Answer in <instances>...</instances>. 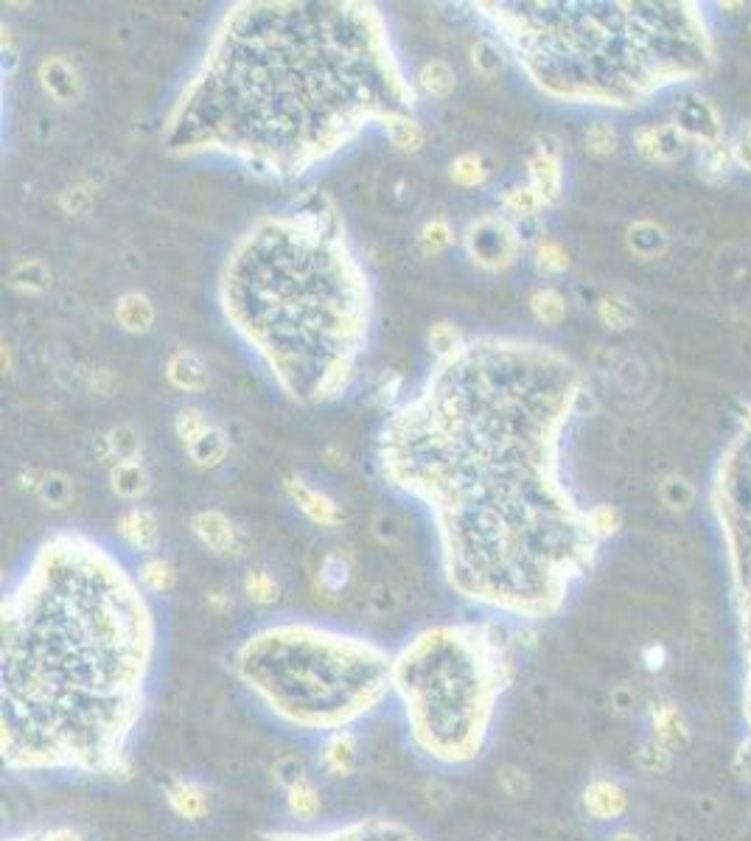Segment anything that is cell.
Returning a JSON list of instances; mask_svg holds the SVG:
<instances>
[{
	"label": "cell",
	"mask_w": 751,
	"mask_h": 841,
	"mask_svg": "<svg viewBox=\"0 0 751 841\" xmlns=\"http://www.w3.org/2000/svg\"><path fill=\"white\" fill-rule=\"evenodd\" d=\"M241 589H244V595H247L250 603L264 606V609H267V606H275V603L281 600V584H278V578H275L270 570H264V567H253V570L244 572Z\"/></svg>",
	"instance_id": "83f0119b"
},
{
	"label": "cell",
	"mask_w": 751,
	"mask_h": 841,
	"mask_svg": "<svg viewBox=\"0 0 751 841\" xmlns=\"http://www.w3.org/2000/svg\"><path fill=\"white\" fill-rule=\"evenodd\" d=\"M415 107L418 90L376 3L239 0L213 23L163 115L160 146L295 180Z\"/></svg>",
	"instance_id": "7a4b0ae2"
},
{
	"label": "cell",
	"mask_w": 751,
	"mask_h": 841,
	"mask_svg": "<svg viewBox=\"0 0 751 841\" xmlns=\"http://www.w3.org/2000/svg\"><path fill=\"white\" fill-rule=\"evenodd\" d=\"M499 205H502V214L508 216V219H513V222H519V219H530V216H536L539 211L547 208V205L541 202L539 194L527 186V183L525 186L508 188Z\"/></svg>",
	"instance_id": "1f68e13d"
},
{
	"label": "cell",
	"mask_w": 751,
	"mask_h": 841,
	"mask_svg": "<svg viewBox=\"0 0 751 841\" xmlns=\"http://www.w3.org/2000/svg\"><path fill=\"white\" fill-rule=\"evenodd\" d=\"M586 149L600 157L611 155L617 149V132H614V127L606 124V121H595L592 127L586 129Z\"/></svg>",
	"instance_id": "7bdbcfd3"
},
{
	"label": "cell",
	"mask_w": 751,
	"mask_h": 841,
	"mask_svg": "<svg viewBox=\"0 0 751 841\" xmlns=\"http://www.w3.org/2000/svg\"><path fill=\"white\" fill-rule=\"evenodd\" d=\"M578 399L567 354L482 334L435 359L379 432V477L429 511L443 581L482 612L547 620L595 564L600 539L561 469Z\"/></svg>",
	"instance_id": "6da1fadb"
},
{
	"label": "cell",
	"mask_w": 751,
	"mask_h": 841,
	"mask_svg": "<svg viewBox=\"0 0 751 841\" xmlns=\"http://www.w3.org/2000/svg\"><path fill=\"white\" fill-rule=\"evenodd\" d=\"M3 841H40V836L29 833V836H9V839H3Z\"/></svg>",
	"instance_id": "db71d44e"
},
{
	"label": "cell",
	"mask_w": 751,
	"mask_h": 841,
	"mask_svg": "<svg viewBox=\"0 0 751 841\" xmlns=\"http://www.w3.org/2000/svg\"><path fill=\"white\" fill-rule=\"evenodd\" d=\"M219 309L230 331L303 407L342 396L373 323V289L334 202L256 219L227 250Z\"/></svg>",
	"instance_id": "277c9868"
},
{
	"label": "cell",
	"mask_w": 751,
	"mask_h": 841,
	"mask_svg": "<svg viewBox=\"0 0 751 841\" xmlns=\"http://www.w3.org/2000/svg\"><path fill=\"white\" fill-rule=\"evenodd\" d=\"M211 424L213 421L208 418L205 410H199V407H183V410L177 413V418H174V432H177L180 443L188 446L191 441H197L199 435L211 427Z\"/></svg>",
	"instance_id": "f35d334b"
},
{
	"label": "cell",
	"mask_w": 751,
	"mask_h": 841,
	"mask_svg": "<svg viewBox=\"0 0 751 841\" xmlns=\"http://www.w3.org/2000/svg\"><path fill=\"white\" fill-rule=\"evenodd\" d=\"M284 494L289 497V502L298 508L300 514L306 516L312 522L314 528L323 530H337L342 528L345 522V511L337 499L314 488L309 480H303L300 474H286L284 477Z\"/></svg>",
	"instance_id": "8fae6325"
},
{
	"label": "cell",
	"mask_w": 751,
	"mask_h": 841,
	"mask_svg": "<svg viewBox=\"0 0 751 841\" xmlns=\"http://www.w3.org/2000/svg\"><path fill=\"white\" fill-rule=\"evenodd\" d=\"M138 581L149 592V595H169L171 589L177 586V570L169 558L163 556H146L143 564L138 567Z\"/></svg>",
	"instance_id": "484cf974"
},
{
	"label": "cell",
	"mask_w": 751,
	"mask_h": 841,
	"mask_svg": "<svg viewBox=\"0 0 751 841\" xmlns=\"http://www.w3.org/2000/svg\"><path fill=\"white\" fill-rule=\"evenodd\" d=\"M230 668L281 724L317 735L354 729L393 693V654L384 645L312 620L250 631Z\"/></svg>",
	"instance_id": "8992f818"
},
{
	"label": "cell",
	"mask_w": 751,
	"mask_h": 841,
	"mask_svg": "<svg viewBox=\"0 0 751 841\" xmlns=\"http://www.w3.org/2000/svg\"><path fill=\"white\" fill-rule=\"evenodd\" d=\"M309 777H312L309 766H306V760L298 752H286V755L275 757V763H272V780H275V785L281 791H289L292 785L303 783Z\"/></svg>",
	"instance_id": "e575fe53"
},
{
	"label": "cell",
	"mask_w": 751,
	"mask_h": 841,
	"mask_svg": "<svg viewBox=\"0 0 751 841\" xmlns=\"http://www.w3.org/2000/svg\"><path fill=\"white\" fill-rule=\"evenodd\" d=\"M653 729H656V741L662 743V746H673V743H679V735H681L679 713H676L670 704L662 707V710L656 713V718H653Z\"/></svg>",
	"instance_id": "f6af8a7d"
},
{
	"label": "cell",
	"mask_w": 751,
	"mask_h": 841,
	"mask_svg": "<svg viewBox=\"0 0 751 841\" xmlns=\"http://www.w3.org/2000/svg\"><path fill=\"white\" fill-rule=\"evenodd\" d=\"M115 320L129 334H146V331H152L157 320L155 303L143 292H124L115 303Z\"/></svg>",
	"instance_id": "603a6c76"
},
{
	"label": "cell",
	"mask_w": 751,
	"mask_h": 841,
	"mask_svg": "<svg viewBox=\"0 0 751 841\" xmlns=\"http://www.w3.org/2000/svg\"><path fill=\"white\" fill-rule=\"evenodd\" d=\"M740 152H746L743 155V163H749L751 166V127L743 132V141H740Z\"/></svg>",
	"instance_id": "816d5d0a"
},
{
	"label": "cell",
	"mask_w": 751,
	"mask_h": 841,
	"mask_svg": "<svg viewBox=\"0 0 751 841\" xmlns=\"http://www.w3.org/2000/svg\"><path fill=\"white\" fill-rule=\"evenodd\" d=\"M183 449L194 466H199V469H216V466H222L227 460V455H230V441H227L225 429L211 424V427L199 435L197 441H191L188 446H183Z\"/></svg>",
	"instance_id": "cb8c5ba5"
},
{
	"label": "cell",
	"mask_w": 751,
	"mask_h": 841,
	"mask_svg": "<svg viewBox=\"0 0 751 841\" xmlns=\"http://www.w3.org/2000/svg\"><path fill=\"white\" fill-rule=\"evenodd\" d=\"M250 841H396L362 827H323V830H267Z\"/></svg>",
	"instance_id": "ffe728a7"
},
{
	"label": "cell",
	"mask_w": 751,
	"mask_h": 841,
	"mask_svg": "<svg viewBox=\"0 0 751 841\" xmlns=\"http://www.w3.org/2000/svg\"><path fill=\"white\" fill-rule=\"evenodd\" d=\"M597 314L609 328H625L634 320V309L623 298H603L597 303Z\"/></svg>",
	"instance_id": "ee69618b"
},
{
	"label": "cell",
	"mask_w": 751,
	"mask_h": 841,
	"mask_svg": "<svg viewBox=\"0 0 751 841\" xmlns=\"http://www.w3.org/2000/svg\"><path fill=\"white\" fill-rule=\"evenodd\" d=\"M163 799H166V805L174 816H180L183 822H191V825L208 819V813H211L208 785L191 780V777H177V774L166 777L163 780Z\"/></svg>",
	"instance_id": "4fadbf2b"
},
{
	"label": "cell",
	"mask_w": 751,
	"mask_h": 841,
	"mask_svg": "<svg viewBox=\"0 0 751 841\" xmlns=\"http://www.w3.org/2000/svg\"><path fill=\"white\" fill-rule=\"evenodd\" d=\"M9 286L23 295H43L51 286V270L40 258H23L9 270Z\"/></svg>",
	"instance_id": "d4e9b609"
},
{
	"label": "cell",
	"mask_w": 751,
	"mask_h": 841,
	"mask_svg": "<svg viewBox=\"0 0 751 841\" xmlns=\"http://www.w3.org/2000/svg\"><path fill=\"white\" fill-rule=\"evenodd\" d=\"M628 808V797L614 780L597 777L583 788V811L589 813L595 822H614L620 819Z\"/></svg>",
	"instance_id": "ac0fdd59"
},
{
	"label": "cell",
	"mask_w": 751,
	"mask_h": 841,
	"mask_svg": "<svg viewBox=\"0 0 751 841\" xmlns=\"http://www.w3.org/2000/svg\"><path fill=\"white\" fill-rule=\"evenodd\" d=\"M0 640L3 766L129 780L157 654L138 575L96 539L59 530L3 595Z\"/></svg>",
	"instance_id": "3957f363"
},
{
	"label": "cell",
	"mask_w": 751,
	"mask_h": 841,
	"mask_svg": "<svg viewBox=\"0 0 751 841\" xmlns=\"http://www.w3.org/2000/svg\"><path fill=\"white\" fill-rule=\"evenodd\" d=\"M370 533L373 539L384 547H398L401 539H404V530H401V522L393 511H376L373 519H370Z\"/></svg>",
	"instance_id": "b9f144b4"
},
{
	"label": "cell",
	"mask_w": 751,
	"mask_h": 841,
	"mask_svg": "<svg viewBox=\"0 0 751 841\" xmlns=\"http://www.w3.org/2000/svg\"><path fill=\"white\" fill-rule=\"evenodd\" d=\"M496 783L505 791V797L511 799H522L530 794V780H527L525 771L516 769V766H502L496 771Z\"/></svg>",
	"instance_id": "bcb514c9"
},
{
	"label": "cell",
	"mask_w": 751,
	"mask_h": 841,
	"mask_svg": "<svg viewBox=\"0 0 751 841\" xmlns=\"http://www.w3.org/2000/svg\"><path fill=\"white\" fill-rule=\"evenodd\" d=\"M166 382L180 393H202V390H208L211 376H208V365L202 362L199 354L180 348L166 359Z\"/></svg>",
	"instance_id": "d6986e66"
},
{
	"label": "cell",
	"mask_w": 751,
	"mask_h": 841,
	"mask_svg": "<svg viewBox=\"0 0 751 841\" xmlns=\"http://www.w3.org/2000/svg\"><path fill=\"white\" fill-rule=\"evenodd\" d=\"M611 841H639L634 833H628V830H617L614 836H611Z\"/></svg>",
	"instance_id": "f5cc1de1"
},
{
	"label": "cell",
	"mask_w": 751,
	"mask_h": 841,
	"mask_svg": "<svg viewBox=\"0 0 751 841\" xmlns=\"http://www.w3.org/2000/svg\"><path fill=\"white\" fill-rule=\"evenodd\" d=\"M468 59H471V68L477 71V76L494 79L505 68V48L496 40H491V37H480L477 43H471V48H468Z\"/></svg>",
	"instance_id": "f1b7e54d"
},
{
	"label": "cell",
	"mask_w": 751,
	"mask_h": 841,
	"mask_svg": "<svg viewBox=\"0 0 751 841\" xmlns=\"http://www.w3.org/2000/svg\"><path fill=\"white\" fill-rule=\"evenodd\" d=\"M365 609H368L370 617H390L401 609V592H398L393 584H376L368 592V600H365Z\"/></svg>",
	"instance_id": "ab89813d"
},
{
	"label": "cell",
	"mask_w": 751,
	"mask_h": 841,
	"mask_svg": "<svg viewBox=\"0 0 751 841\" xmlns=\"http://www.w3.org/2000/svg\"><path fill=\"white\" fill-rule=\"evenodd\" d=\"M589 522H592V530L597 533V539H606V536H611L614 530L620 528V516H617V511H611L609 505L589 508Z\"/></svg>",
	"instance_id": "c3c4849f"
},
{
	"label": "cell",
	"mask_w": 751,
	"mask_h": 841,
	"mask_svg": "<svg viewBox=\"0 0 751 841\" xmlns=\"http://www.w3.org/2000/svg\"><path fill=\"white\" fill-rule=\"evenodd\" d=\"M412 82H415L418 96L424 93L426 99L446 101L454 93V87H457V73H454V68L446 59H426Z\"/></svg>",
	"instance_id": "7402d4cb"
},
{
	"label": "cell",
	"mask_w": 751,
	"mask_h": 841,
	"mask_svg": "<svg viewBox=\"0 0 751 841\" xmlns=\"http://www.w3.org/2000/svg\"><path fill=\"white\" fill-rule=\"evenodd\" d=\"M107 452L115 457V460H127V457H141L143 449V438L138 429L132 424H118L107 432Z\"/></svg>",
	"instance_id": "8d00e7d4"
},
{
	"label": "cell",
	"mask_w": 751,
	"mask_h": 841,
	"mask_svg": "<svg viewBox=\"0 0 751 841\" xmlns=\"http://www.w3.org/2000/svg\"><path fill=\"white\" fill-rule=\"evenodd\" d=\"M740 457L746 460L740 466L751 480V443L740 452ZM721 491H726V499L718 497V511L729 547L740 648H743V715L751 732V483L721 480Z\"/></svg>",
	"instance_id": "ba28073f"
},
{
	"label": "cell",
	"mask_w": 751,
	"mask_h": 841,
	"mask_svg": "<svg viewBox=\"0 0 751 841\" xmlns=\"http://www.w3.org/2000/svg\"><path fill=\"white\" fill-rule=\"evenodd\" d=\"M354 570L356 567L351 553L342 550V547H331V550H326L320 556V564H317V570L312 575L314 592L323 595L326 600L342 598V592L354 581Z\"/></svg>",
	"instance_id": "9a60e30c"
},
{
	"label": "cell",
	"mask_w": 751,
	"mask_h": 841,
	"mask_svg": "<svg viewBox=\"0 0 751 841\" xmlns=\"http://www.w3.org/2000/svg\"><path fill=\"white\" fill-rule=\"evenodd\" d=\"M37 82L43 93L57 104H76L85 93V76L79 65L65 54H48L37 65Z\"/></svg>",
	"instance_id": "7c38bea8"
},
{
	"label": "cell",
	"mask_w": 751,
	"mask_h": 841,
	"mask_svg": "<svg viewBox=\"0 0 751 841\" xmlns=\"http://www.w3.org/2000/svg\"><path fill=\"white\" fill-rule=\"evenodd\" d=\"M488 166L477 152H460L449 163V177H452L454 186L460 188H477L488 180Z\"/></svg>",
	"instance_id": "d6a6232c"
},
{
	"label": "cell",
	"mask_w": 751,
	"mask_h": 841,
	"mask_svg": "<svg viewBox=\"0 0 751 841\" xmlns=\"http://www.w3.org/2000/svg\"><path fill=\"white\" fill-rule=\"evenodd\" d=\"M152 488V477L146 471L143 457H127L115 460L110 466V491L124 502H141Z\"/></svg>",
	"instance_id": "44dd1931"
},
{
	"label": "cell",
	"mask_w": 751,
	"mask_h": 841,
	"mask_svg": "<svg viewBox=\"0 0 751 841\" xmlns=\"http://www.w3.org/2000/svg\"><path fill=\"white\" fill-rule=\"evenodd\" d=\"M118 536L124 539L129 550L143 553V556H155L157 544H160V525L157 514L152 508L132 505L129 511L118 516Z\"/></svg>",
	"instance_id": "e0dca14e"
},
{
	"label": "cell",
	"mask_w": 751,
	"mask_h": 841,
	"mask_svg": "<svg viewBox=\"0 0 751 841\" xmlns=\"http://www.w3.org/2000/svg\"><path fill=\"white\" fill-rule=\"evenodd\" d=\"M466 340L468 337H463V331L454 326V323H449V320H438V323H432L429 334H426V343H429V351L435 354V359H443V357H449V354H454V351L466 343Z\"/></svg>",
	"instance_id": "d590c367"
},
{
	"label": "cell",
	"mask_w": 751,
	"mask_h": 841,
	"mask_svg": "<svg viewBox=\"0 0 751 841\" xmlns=\"http://www.w3.org/2000/svg\"><path fill=\"white\" fill-rule=\"evenodd\" d=\"M513 679L508 631L480 620L418 631L393 654L390 685L412 746L440 766H468L488 749L499 699Z\"/></svg>",
	"instance_id": "52a82bcc"
},
{
	"label": "cell",
	"mask_w": 751,
	"mask_h": 841,
	"mask_svg": "<svg viewBox=\"0 0 751 841\" xmlns=\"http://www.w3.org/2000/svg\"><path fill=\"white\" fill-rule=\"evenodd\" d=\"M37 497L43 499L48 508L65 511L73 502V483L65 474H59V471H45V480L43 485H40V494H37Z\"/></svg>",
	"instance_id": "74e56055"
},
{
	"label": "cell",
	"mask_w": 751,
	"mask_h": 841,
	"mask_svg": "<svg viewBox=\"0 0 751 841\" xmlns=\"http://www.w3.org/2000/svg\"><path fill=\"white\" fill-rule=\"evenodd\" d=\"M191 533L211 556L225 558V561H239L250 550L247 533L216 508H205L191 516Z\"/></svg>",
	"instance_id": "30bf717a"
},
{
	"label": "cell",
	"mask_w": 751,
	"mask_h": 841,
	"mask_svg": "<svg viewBox=\"0 0 751 841\" xmlns=\"http://www.w3.org/2000/svg\"><path fill=\"white\" fill-rule=\"evenodd\" d=\"M463 250L468 261L482 272H505L522 256V233L505 214H482L471 219L463 230Z\"/></svg>",
	"instance_id": "9c48e42d"
},
{
	"label": "cell",
	"mask_w": 751,
	"mask_h": 841,
	"mask_svg": "<svg viewBox=\"0 0 751 841\" xmlns=\"http://www.w3.org/2000/svg\"><path fill=\"white\" fill-rule=\"evenodd\" d=\"M205 606H208L213 614L225 617V614H230L236 609V598H233V592H230L227 586H211V589L205 592Z\"/></svg>",
	"instance_id": "681fc988"
},
{
	"label": "cell",
	"mask_w": 751,
	"mask_h": 841,
	"mask_svg": "<svg viewBox=\"0 0 751 841\" xmlns=\"http://www.w3.org/2000/svg\"><path fill=\"white\" fill-rule=\"evenodd\" d=\"M454 230L452 225L443 219V216H435V219H429L424 228H421V233H418V247H421V253L424 256H440V253H446L449 247L454 244Z\"/></svg>",
	"instance_id": "836d02e7"
},
{
	"label": "cell",
	"mask_w": 751,
	"mask_h": 841,
	"mask_svg": "<svg viewBox=\"0 0 751 841\" xmlns=\"http://www.w3.org/2000/svg\"><path fill=\"white\" fill-rule=\"evenodd\" d=\"M536 270L544 275H561L569 270V256L567 250L553 239H541L536 244Z\"/></svg>",
	"instance_id": "60d3db41"
},
{
	"label": "cell",
	"mask_w": 751,
	"mask_h": 841,
	"mask_svg": "<svg viewBox=\"0 0 751 841\" xmlns=\"http://www.w3.org/2000/svg\"><path fill=\"white\" fill-rule=\"evenodd\" d=\"M471 9L527 82L561 104L634 107L712 59L690 3L480 0Z\"/></svg>",
	"instance_id": "5b68a950"
},
{
	"label": "cell",
	"mask_w": 751,
	"mask_h": 841,
	"mask_svg": "<svg viewBox=\"0 0 751 841\" xmlns=\"http://www.w3.org/2000/svg\"><path fill=\"white\" fill-rule=\"evenodd\" d=\"M320 769L334 780H351L362 766V746L354 729H337L323 735L320 743Z\"/></svg>",
	"instance_id": "5bb4252c"
},
{
	"label": "cell",
	"mask_w": 751,
	"mask_h": 841,
	"mask_svg": "<svg viewBox=\"0 0 751 841\" xmlns=\"http://www.w3.org/2000/svg\"><path fill=\"white\" fill-rule=\"evenodd\" d=\"M485 841H508V839H505V836H488Z\"/></svg>",
	"instance_id": "11a10c76"
},
{
	"label": "cell",
	"mask_w": 751,
	"mask_h": 841,
	"mask_svg": "<svg viewBox=\"0 0 751 841\" xmlns=\"http://www.w3.org/2000/svg\"><path fill=\"white\" fill-rule=\"evenodd\" d=\"M59 208L68 216H85L87 211L93 208V194L82 186L65 188V191L59 194Z\"/></svg>",
	"instance_id": "7dc6e473"
},
{
	"label": "cell",
	"mask_w": 751,
	"mask_h": 841,
	"mask_svg": "<svg viewBox=\"0 0 751 841\" xmlns=\"http://www.w3.org/2000/svg\"><path fill=\"white\" fill-rule=\"evenodd\" d=\"M40 841H85V836H82L76 827L57 825L51 827V830H45V833H40Z\"/></svg>",
	"instance_id": "f907efd6"
},
{
	"label": "cell",
	"mask_w": 751,
	"mask_h": 841,
	"mask_svg": "<svg viewBox=\"0 0 751 841\" xmlns=\"http://www.w3.org/2000/svg\"><path fill=\"white\" fill-rule=\"evenodd\" d=\"M284 797L286 811H289L292 819H298V822H314V819L320 816V811H323V797H320V791H317L312 777L303 780V783L292 785L289 791H284Z\"/></svg>",
	"instance_id": "4316f807"
},
{
	"label": "cell",
	"mask_w": 751,
	"mask_h": 841,
	"mask_svg": "<svg viewBox=\"0 0 751 841\" xmlns=\"http://www.w3.org/2000/svg\"><path fill=\"white\" fill-rule=\"evenodd\" d=\"M561 183H564V169L561 157L550 146H539L533 155L527 157V186L541 197V202L550 208L561 197Z\"/></svg>",
	"instance_id": "2e32d148"
},
{
	"label": "cell",
	"mask_w": 751,
	"mask_h": 841,
	"mask_svg": "<svg viewBox=\"0 0 751 841\" xmlns=\"http://www.w3.org/2000/svg\"><path fill=\"white\" fill-rule=\"evenodd\" d=\"M530 312L544 326H558L567 317V300L553 286H541L530 295Z\"/></svg>",
	"instance_id": "f546056e"
},
{
	"label": "cell",
	"mask_w": 751,
	"mask_h": 841,
	"mask_svg": "<svg viewBox=\"0 0 751 841\" xmlns=\"http://www.w3.org/2000/svg\"><path fill=\"white\" fill-rule=\"evenodd\" d=\"M384 132H387V138H390V143L396 146L398 152H407V155L421 152V146L426 143V132L424 127L418 124L415 115H401L393 124H387Z\"/></svg>",
	"instance_id": "4dcf8cb0"
}]
</instances>
